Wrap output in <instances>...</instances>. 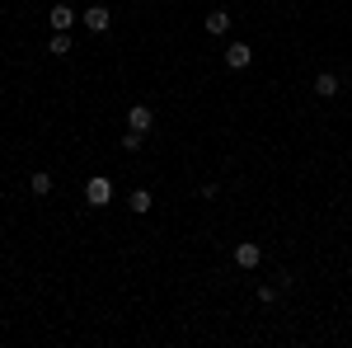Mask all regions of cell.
<instances>
[{"label": "cell", "instance_id": "obj_1", "mask_svg": "<svg viewBox=\"0 0 352 348\" xmlns=\"http://www.w3.org/2000/svg\"><path fill=\"white\" fill-rule=\"evenodd\" d=\"M85 203H89V207H109V203H113V179L94 174V179L85 184Z\"/></svg>", "mask_w": 352, "mask_h": 348}, {"label": "cell", "instance_id": "obj_2", "mask_svg": "<svg viewBox=\"0 0 352 348\" xmlns=\"http://www.w3.org/2000/svg\"><path fill=\"white\" fill-rule=\"evenodd\" d=\"M127 127H132V132H151V127H155V113H151V104H132L127 108Z\"/></svg>", "mask_w": 352, "mask_h": 348}, {"label": "cell", "instance_id": "obj_3", "mask_svg": "<svg viewBox=\"0 0 352 348\" xmlns=\"http://www.w3.org/2000/svg\"><path fill=\"white\" fill-rule=\"evenodd\" d=\"M235 264H240L244 273H254V268L263 264V249H258L254 240H240V245H235Z\"/></svg>", "mask_w": 352, "mask_h": 348}, {"label": "cell", "instance_id": "obj_4", "mask_svg": "<svg viewBox=\"0 0 352 348\" xmlns=\"http://www.w3.org/2000/svg\"><path fill=\"white\" fill-rule=\"evenodd\" d=\"M80 24L89 28V33H104V28L113 24V14H109V5H89V10H85L80 14Z\"/></svg>", "mask_w": 352, "mask_h": 348}, {"label": "cell", "instance_id": "obj_5", "mask_svg": "<svg viewBox=\"0 0 352 348\" xmlns=\"http://www.w3.org/2000/svg\"><path fill=\"white\" fill-rule=\"evenodd\" d=\"M249 61H254V48H249V43H230V48H226V66H230V71H244Z\"/></svg>", "mask_w": 352, "mask_h": 348}, {"label": "cell", "instance_id": "obj_6", "mask_svg": "<svg viewBox=\"0 0 352 348\" xmlns=\"http://www.w3.org/2000/svg\"><path fill=\"white\" fill-rule=\"evenodd\" d=\"M76 19H80V14H76L66 0H56V5H52V33H66V28L76 24Z\"/></svg>", "mask_w": 352, "mask_h": 348}, {"label": "cell", "instance_id": "obj_7", "mask_svg": "<svg viewBox=\"0 0 352 348\" xmlns=\"http://www.w3.org/2000/svg\"><path fill=\"white\" fill-rule=\"evenodd\" d=\"M127 207H132L136 216H146L151 207H155V198H151V188H132V193H127Z\"/></svg>", "mask_w": 352, "mask_h": 348}, {"label": "cell", "instance_id": "obj_8", "mask_svg": "<svg viewBox=\"0 0 352 348\" xmlns=\"http://www.w3.org/2000/svg\"><path fill=\"white\" fill-rule=\"evenodd\" d=\"M315 94H320V99H333V94H338V76H333V71H320V76H315Z\"/></svg>", "mask_w": 352, "mask_h": 348}, {"label": "cell", "instance_id": "obj_9", "mask_svg": "<svg viewBox=\"0 0 352 348\" xmlns=\"http://www.w3.org/2000/svg\"><path fill=\"white\" fill-rule=\"evenodd\" d=\"M202 28H207V33H226V28H230V10H212V14H207V19H202Z\"/></svg>", "mask_w": 352, "mask_h": 348}, {"label": "cell", "instance_id": "obj_10", "mask_svg": "<svg viewBox=\"0 0 352 348\" xmlns=\"http://www.w3.org/2000/svg\"><path fill=\"white\" fill-rule=\"evenodd\" d=\"M28 188H33V198H47V193H52V174H47V170H38V174L28 179Z\"/></svg>", "mask_w": 352, "mask_h": 348}, {"label": "cell", "instance_id": "obj_11", "mask_svg": "<svg viewBox=\"0 0 352 348\" xmlns=\"http://www.w3.org/2000/svg\"><path fill=\"white\" fill-rule=\"evenodd\" d=\"M47 52H52V57H71V33H52Z\"/></svg>", "mask_w": 352, "mask_h": 348}, {"label": "cell", "instance_id": "obj_12", "mask_svg": "<svg viewBox=\"0 0 352 348\" xmlns=\"http://www.w3.org/2000/svg\"><path fill=\"white\" fill-rule=\"evenodd\" d=\"M141 141H146V136L127 127V132H122V151H127V156H136V151H141Z\"/></svg>", "mask_w": 352, "mask_h": 348}, {"label": "cell", "instance_id": "obj_13", "mask_svg": "<svg viewBox=\"0 0 352 348\" xmlns=\"http://www.w3.org/2000/svg\"><path fill=\"white\" fill-rule=\"evenodd\" d=\"M258 301H263V306H272V301H277V287H272V283H263V287H258Z\"/></svg>", "mask_w": 352, "mask_h": 348}, {"label": "cell", "instance_id": "obj_14", "mask_svg": "<svg viewBox=\"0 0 352 348\" xmlns=\"http://www.w3.org/2000/svg\"><path fill=\"white\" fill-rule=\"evenodd\" d=\"M132 5H146V0H132Z\"/></svg>", "mask_w": 352, "mask_h": 348}]
</instances>
